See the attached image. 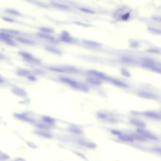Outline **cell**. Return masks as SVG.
Masks as SVG:
<instances>
[{
    "label": "cell",
    "mask_w": 161,
    "mask_h": 161,
    "mask_svg": "<svg viewBox=\"0 0 161 161\" xmlns=\"http://www.w3.org/2000/svg\"><path fill=\"white\" fill-rule=\"evenodd\" d=\"M38 35H39L40 37L42 38V39H46V40L51 41V42H55V39H54L52 36L46 34V33H38Z\"/></svg>",
    "instance_id": "obj_5"
},
{
    "label": "cell",
    "mask_w": 161,
    "mask_h": 161,
    "mask_svg": "<svg viewBox=\"0 0 161 161\" xmlns=\"http://www.w3.org/2000/svg\"><path fill=\"white\" fill-rule=\"evenodd\" d=\"M148 30L151 33H154V34L161 35V29H159V28H156V27H148Z\"/></svg>",
    "instance_id": "obj_6"
},
{
    "label": "cell",
    "mask_w": 161,
    "mask_h": 161,
    "mask_svg": "<svg viewBox=\"0 0 161 161\" xmlns=\"http://www.w3.org/2000/svg\"><path fill=\"white\" fill-rule=\"evenodd\" d=\"M139 96L140 97H142V98H146V99H156L157 98V96L154 94L152 93V92H145V91H142L139 92Z\"/></svg>",
    "instance_id": "obj_3"
},
{
    "label": "cell",
    "mask_w": 161,
    "mask_h": 161,
    "mask_svg": "<svg viewBox=\"0 0 161 161\" xmlns=\"http://www.w3.org/2000/svg\"><path fill=\"white\" fill-rule=\"evenodd\" d=\"M130 123H131L132 124L134 125L137 126V127H140V128H145V127H146V125L144 122H143V121L139 120H136V119H132L130 120Z\"/></svg>",
    "instance_id": "obj_4"
},
{
    "label": "cell",
    "mask_w": 161,
    "mask_h": 161,
    "mask_svg": "<svg viewBox=\"0 0 161 161\" xmlns=\"http://www.w3.org/2000/svg\"><path fill=\"white\" fill-rule=\"evenodd\" d=\"M137 131L139 132V133L142 135L144 136L145 138H146V139L153 140H159L157 137L155 136L154 134H152V133H150L149 132L144 130V129H138Z\"/></svg>",
    "instance_id": "obj_1"
},
{
    "label": "cell",
    "mask_w": 161,
    "mask_h": 161,
    "mask_svg": "<svg viewBox=\"0 0 161 161\" xmlns=\"http://www.w3.org/2000/svg\"><path fill=\"white\" fill-rule=\"evenodd\" d=\"M4 32L5 33H11L13 35H17L19 34L20 32L17 30H4Z\"/></svg>",
    "instance_id": "obj_21"
},
{
    "label": "cell",
    "mask_w": 161,
    "mask_h": 161,
    "mask_svg": "<svg viewBox=\"0 0 161 161\" xmlns=\"http://www.w3.org/2000/svg\"><path fill=\"white\" fill-rule=\"evenodd\" d=\"M134 137L137 140H141V141H145V140H146V138L144 137V136L142 135L141 134L139 135H134Z\"/></svg>",
    "instance_id": "obj_20"
},
{
    "label": "cell",
    "mask_w": 161,
    "mask_h": 161,
    "mask_svg": "<svg viewBox=\"0 0 161 161\" xmlns=\"http://www.w3.org/2000/svg\"><path fill=\"white\" fill-rule=\"evenodd\" d=\"M151 70H152L153 71H154V72H158V73H160L161 74V67H158L156 66H155L154 67H152V69Z\"/></svg>",
    "instance_id": "obj_24"
},
{
    "label": "cell",
    "mask_w": 161,
    "mask_h": 161,
    "mask_svg": "<svg viewBox=\"0 0 161 161\" xmlns=\"http://www.w3.org/2000/svg\"><path fill=\"white\" fill-rule=\"evenodd\" d=\"M152 19L156 22L161 23V16H159V15H155V16H152Z\"/></svg>",
    "instance_id": "obj_19"
},
{
    "label": "cell",
    "mask_w": 161,
    "mask_h": 161,
    "mask_svg": "<svg viewBox=\"0 0 161 161\" xmlns=\"http://www.w3.org/2000/svg\"><path fill=\"white\" fill-rule=\"evenodd\" d=\"M52 4L54 7L57 8H59V9H60V10H66L69 9V7H68L67 6L64 5V4H62L57 3H52Z\"/></svg>",
    "instance_id": "obj_8"
},
{
    "label": "cell",
    "mask_w": 161,
    "mask_h": 161,
    "mask_svg": "<svg viewBox=\"0 0 161 161\" xmlns=\"http://www.w3.org/2000/svg\"><path fill=\"white\" fill-rule=\"evenodd\" d=\"M40 30L45 33H51L54 32V30L50 28H47V27H41L40 28Z\"/></svg>",
    "instance_id": "obj_11"
},
{
    "label": "cell",
    "mask_w": 161,
    "mask_h": 161,
    "mask_svg": "<svg viewBox=\"0 0 161 161\" xmlns=\"http://www.w3.org/2000/svg\"><path fill=\"white\" fill-rule=\"evenodd\" d=\"M3 20H6V21H8V22H13V20L8 18H3Z\"/></svg>",
    "instance_id": "obj_27"
},
{
    "label": "cell",
    "mask_w": 161,
    "mask_h": 161,
    "mask_svg": "<svg viewBox=\"0 0 161 161\" xmlns=\"http://www.w3.org/2000/svg\"><path fill=\"white\" fill-rule=\"evenodd\" d=\"M6 11H7L8 13H10V14L15 15H20V13L18 11L15 10H13V9H7Z\"/></svg>",
    "instance_id": "obj_14"
},
{
    "label": "cell",
    "mask_w": 161,
    "mask_h": 161,
    "mask_svg": "<svg viewBox=\"0 0 161 161\" xmlns=\"http://www.w3.org/2000/svg\"><path fill=\"white\" fill-rule=\"evenodd\" d=\"M148 52L152 53V54H160L161 52L159 51V49H156V48H150V49H148L147 51Z\"/></svg>",
    "instance_id": "obj_15"
},
{
    "label": "cell",
    "mask_w": 161,
    "mask_h": 161,
    "mask_svg": "<svg viewBox=\"0 0 161 161\" xmlns=\"http://www.w3.org/2000/svg\"><path fill=\"white\" fill-rule=\"evenodd\" d=\"M121 72H122V74H123V75L127 77H129L130 76V74L129 72H128V71H127V70H125V69H122L121 70Z\"/></svg>",
    "instance_id": "obj_25"
},
{
    "label": "cell",
    "mask_w": 161,
    "mask_h": 161,
    "mask_svg": "<svg viewBox=\"0 0 161 161\" xmlns=\"http://www.w3.org/2000/svg\"><path fill=\"white\" fill-rule=\"evenodd\" d=\"M62 40L64 41V42H71L72 41V39L70 38L69 36H67V37H65V36H62Z\"/></svg>",
    "instance_id": "obj_22"
},
{
    "label": "cell",
    "mask_w": 161,
    "mask_h": 161,
    "mask_svg": "<svg viewBox=\"0 0 161 161\" xmlns=\"http://www.w3.org/2000/svg\"><path fill=\"white\" fill-rule=\"evenodd\" d=\"M47 50L50 52H52L53 53H55V54H60V52L59 50L56 49V48L52 47H45Z\"/></svg>",
    "instance_id": "obj_13"
},
{
    "label": "cell",
    "mask_w": 161,
    "mask_h": 161,
    "mask_svg": "<svg viewBox=\"0 0 161 161\" xmlns=\"http://www.w3.org/2000/svg\"><path fill=\"white\" fill-rule=\"evenodd\" d=\"M153 150L161 154V147H155V148H153Z\"/></svg>",
    "instance_id": "obj_26"
},
{
    "label": "cell",
    "mask_w": 161,
    "mask_h": 161,
    "mask_svg": "<svg viewBox=\"0 0 161 161\" xmlns=\"http://www.w3.org/2000/svg\"><path fill=\"white\" fill-rule=\"evenodd\" d=\"M83 43L91 47H98L101 45V44L98 43V42L91 40H83Z\"/></svg>",
    "instance_id": "obj_7"
},
{
    "label": "cell",
    "mask_w": 161,
    "mask_h": 161,
    "mask_svg": "<svg viewBox=\"0 0 161 161\" xmlns=\"http://www.w3.org/2000/svg\"><path fill=\"white\" fill-rule=\"evenodd\" d=\"M144 116H147V117L152 118V119H161V116L159 115V113H156L155 112H152V111H147V112H144Z\"/></svg>",
    "instance_id": "obj_2"
},
{
    "label": "cell",
    "mask_w": 161,
    "mask_h": 161,
    "mask_svg": "<svg viewBox=\"0 0 161 161\" xmlns=\"http://www.w3.org/2000/svg\"><path fill=\"white\" fill-rule=\"evenodd\" d=\"M130 46L133 48L138 47H139V43L138 42H137V41H133V42H132L131 44H130Z\"/></svg>",
    "instance_id": "obj_23"
},
{
    "label": "cell",
    "mask_w": 161,
    "mask_h": 161,
    "mask_svg": "<svg viewBox=\"0 0 161 161\" xmlns=\"http://www.w3.org/2000/svg\"><path fill=\"white\" fill-rule=\"evenodd\" d=\"M17 40L19 41V42H22L23 44H27V45H33L35 44L34 42H33L32 40H28V39H22V38H17Z\"/></svg>",
    "instance_id": "obj_10"
},
{
    "label": "cell",
    "mask_w": 161,
    "mask_h": 161,
    "mask_svg": "<svg viewBox=\"0 0 161 161\" xmlns=\"http://www.w3.org/2000/svg\"><path fill=\"white\" fill-rule=\"evenodd\" d=\"M160 115H161V111H160Z\"/></svg>",
    "instance_id": "obj_28"
},
{
    "label": "cell",
    "mask_w": 161,
    "mask_h": 161,
    "mask_svg": "<svg viewBox=\"0 0 161 161\" xmlns=\"http://www.w3.org/2000/svg\"><path fill=\"white\" fill-rule=\"evenodd\" d=\"M79 10L81 11H83V12H84V13H89V14H94V13H95V11H93L92 10H89V9H87V8H80Z\"/></svg>",
    "instance_id": "obj_18"
},
{
    "label": "cell",
    "mask_w": 161,
    "mask_h": 161,
    "mask_svg": "<svg viewBox=\"0 0 161 161\" xmlns=\"http://www.w3.org/2000/svg\"><path fill=\"white\" fill-rule=\"evenodd\" d=\"M1 40L10 45H15V43L13 42V40L10 39V38H4V39H1Z\"/></svg>",
    "instance_id": "obj_12"
},
{
    "label": "cell",
    "mask_w": 161,
    "mask_h": 161,
    "mask_svg": "<svg viewBox=\"0 0 161 161\" xmlns=\"http://www.w3.org/2000/svg\"><path fill=\"white\" fill-rule=\"evenodd\" d=\"M120 139L123 140V141H126V142H132V141H133V139H132V137L127 135L120 137Z\"/></svg>",
    "instance_id": "obj_16"
},
{
    "label": "cell",
    "mask_w": 161,
    "mask_h": 161,
    "mask_svg": "<svg viewBox=\"0 0 161 161\" xmlns=\"http://www.w3.org/2000/svg\"><path fill=\"white\" fill-rule=\"evenodd\" d=\"M89 72H90L91 74H94V75L96 76H98L100 77H104V75H103V74L101 73V72H97V71H89Z\"/></svg>",
    "instance_id": "obj_17"
},
{
    "label": "cell",
    "mask_w": 161,
    "mask_h": 161,
    "mask_svg": "<svg viewBox=\"0 0 161 161\" xmlns=\"http://www.w3.org/2000/svg\"><path fill=\"white\" fill-rule=\"evenodd\" d=\"M19 54L27 60H33V56L31 54H28V53L25 52H20Z\"/></svg>",
    "instance_id": "obj_9"
},
{
    "label": "cell",
    "mask_w": 161,
    "mask_h": 161,
    "mask_svg": "<svg viewBox=\"0 0 161 161\" xmlns=\"http://www.w3.org/2000/svg\"><path fill=\"white\" fill-rule=\"evenodd\" d=\"M160 66H161V63H160Z\"/></svg>",
    "instance_id": "obj_29"
}]
</instances>
